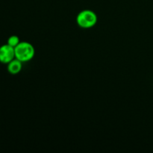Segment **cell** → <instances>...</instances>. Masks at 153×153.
<instances>
[{"label":"cell","instance_id":"6da1fadb","mask_svg":"<svg viewBox=\"0 0 153 153\" xmlns=\"http://www.w3.org/2000/svg\"><path fill=\"white\" fill-rule=\"evenodd\" d=\"M15 58L22 62H26L32 59L35 54L34 46L28 42H20L14 48Z\"/></svg>","mask_w":153,"mask_h":153},{"label":"cell","instance_id":"277c9868","mask_svg":"<svg viewBox=\"0 0 153 153\" xmlns=\"http://www.w3.org/2000/svg\"><path fill=\"white\" fill-rule=\"evenodd\" d=\"M22 61H20L19 60L16 59L15 58L14 59H13L7 64V71L12 75L17 74L22 70Z\"/></svg>","mask_w":153,"mask_h":153},{"label":"cell","instance_id":"5b68a950","mask_svg":"<svg viewBox=\"0 0 153 153\" xmlns=\"http://www.w3.org/2000/svg\"><path fill=\"white\" fill-rule=\"evenodd\" d=\"M19 43H20V42H19V37H17L16 35L10 36V37L7 39V43L9 45V46H12V47L13 48L16 47Z\"/></svg>","mask_w":153,"mask_h":153},{"label":"cell","instance_id":"3957f363","mask_svg":"<svg viewBox=\"0 0 153 153\" xmlns=\"http://www.w3.org/2000/svg\"><path fill=\"white\" fill-rule=\"evenodd\" d=\"M14 58V48L9 46L7 43L0 46V62L7 64Z\"/></svg>","mask_w":153,"mask_h":153},{"label":"cell","instance_id":"7a4b0ae2","mask_svg":"<svg viewBox=\"0 0 153 153\" xmlns=\"http://www.w3.org/2000/svg\"><path fill=\"white\" fill-rule=\"evenodd\" d=\"M76 22L81 28H90L97 22V16L91 10H82L77 15Z\"/></svg>","mask_w":153,"mask_h":153}]
</instances>
